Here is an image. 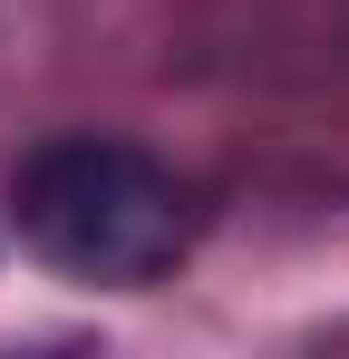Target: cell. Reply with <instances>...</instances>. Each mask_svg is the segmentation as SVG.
<instances>
[{"mask_svg": "<svg viewBox=\"0 0 349 359\" xmlns=\"http://www.w3.org/2000/svg\"><path fill=\"white\" fill-rule=\"evenodd\" d=\"M10 233L49 272L97 292H146L184 252V184L116 136H49L10 175Z\"/></svg>", "mask_w": 349, "mask_h": 359, "instance_id": "cell-1", "label": "cell"}]
</instances>
